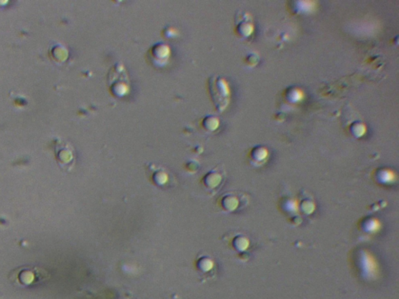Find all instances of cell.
I'll use <instances>...</instances> for the list:
<instances>
[{"label":"cell","mask_w":399,"mask_h":299,"mask_svg":"<svg viewBox=\"0 0 399 299\" xmlns=\"http://www.w3.org/2000/svg\"><path fill=\"white\" fill-rule=\"evenodd\" d=\"M48 273L40 267L24 266L17 267L11 271L9 278L20 285H29L38 283L47 278Z\"/></svg>","instance_id":"6da1fadb"},{"label":"cell","mask_w":399,"mask_h":299,"mask_svg":"<svg viewBox=\"0 0 399 299\" xmlns=\"http://www.w3.org/2000/svg\"><path fill=\"white\" fill-rule=\"evenodd\" d=\"M152 167L149 168L153 171L152 180L155 185L159 187H168V184L171 182V178L173 179V175L168 173L165 168L155 167V165H151Z\"/></svg>","instance_id":"7a4b0ae2"},{"label":"cell","mask_w":399,"mask_h":299,"mask_svg":"<svg viewBox=\"0 0 399 299\" xmlns=\"http://www.w3.org/2000/svg\"><path fill=\"white\" fill-rule=\"evenodd\" d=\"M224 181V176L221 173V170L214 169L210 173L205 176L203 179V183L205 186L207 187L210 191L214 192V189L218 188L221 184V181Z\"/></svg>","instance_id":"3957f363"}]
</instances>
